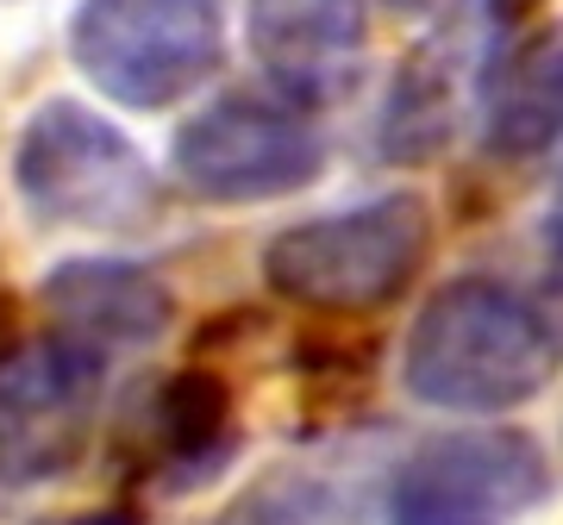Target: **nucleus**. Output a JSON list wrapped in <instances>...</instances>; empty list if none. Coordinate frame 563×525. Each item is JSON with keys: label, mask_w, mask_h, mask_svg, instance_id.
<instances>
[{"label": "nucleus", "mask_w": 563, "mask_h": 525, "mask_svg": "<svg viewBox=\"0 0 563 525\" xmlns=\"http://www.w3.org/2000/svg\"><path fill=\"white\" fill-rule=\"evenodd\" d=\"M558 369V325L532 294L495 276L432 288L401 344V388L432 413H514L539 401Z\"/></svg>", "instance_id": "obj_1"}, {"label": "nucleus", "mask_w": 563, "mask_h": 525, "mask_svg": "<svg viewBox=\"0 0 563 525\" xmlns=\"http://www.w3.org/2000/svg\"><path fill=\"white\" fill-rule=\"evenodd\" d=\"M25 220L76 238H144L163 225V176L139 138L76 94H44L13 138Z\"/></svg>", "instance_id": "obj_2"}, {"label": "nucleus", "mask_w": 563, "mask_h": 525, "mask_svg": "<svg viewBox=\"0 0 563 525\" xmlns=\"http://www.w3.org/2000/svg\"><path fill=\"white\" fill-rule=\"evenodd\" d=\"M432 238H439L432 206L413 188H395L376 201L282 225L263 244L257 269L269 294L307 306V313H376L420 282Z\"/></svg>", "instance_id": "obj_3"}, {"label": "nucleus", "mask_w": 563, "mask_h": 525, "mask_svg": "<svg viewBox=\"0 0 563 525\" xmlns=\"http://www.w3.org/2000/svg\"><path fill=\"white\" fill-rule=\"evenodd\" d=\"M69 63L101 101L169 113L220 76L225 20L213 0H81L69 13Z\"/></svg>", "instance_id": "obj_4"}, {"label": "nucleus", "mask_w": 563, "mask_h": 525, "mask_svg": "<svg viewBox=\"0 0 563 525\" xmlns=\"http://www.w3.org/2000/svg\"><path fill=\"white\" fill-rule=\"evenodd\" d=\"M176 182L207 206H263L288 201L325 176V138L282 94H213L169 138Z\"/></svg>", "instance_id": "obj_5"}, {"label": "nucleus", "mask_w": 563, "mask_h": 525, "mask_svg": "<svg viewBox=\"0 0 563 525\" xmlns=\"http://www.w3.org/2000/svg\"><path fill=\"white\" fill-rule=\"evenodd\" d=\"M551 501V457L520 425H463L413 445L388 476V525H520Z\"/></svg>", "instance_id": "obj_6"}, {"label": "nucleus", "mask_w": 563, "mask_h": 525, "mask_svg": "<svg viewBox=\"0 0 563 525\" xmlns=\"http://www.w3.org/2000/svg\"><path fill=\"white\" fill-rule=\"evenodd\" d=\"M107 394V350L88 338H32L0 357V482L38 488L81 463Z\"/></svg>", "instance_id": "obj_7"}, {"label": "nucleus", "mask_w": 563, "mask_h": 525, "mask_svg": "<svg viewBox=\"0 0 563 525\" xmlns=\"http://www.w3.org/2000/svg\"><path fill=\"white\" fill-rule=\"evenodd\" d=\"M244 38L282 101L325 107L363 69L369 7L363 0H244Z\"/></svg>", "instance_id": "obj_8"}, {"label": "nucleus", "mask_w": 563, "mask_h": 525, "mask_svg": "<svg viewBox=\"0 0 563 525\" xmlns=\"http://www.w3.org/2000/svg\"><path fill=\"white\" fill-rule=\"evenodd\" d=\"M488 20H495L488 7L457 13V25L439 32L432 44H420L413 63L395 76L383 125H376L388 163L439 157L444 144H451V132H457V120H463V101H483L488 76H495V63H488V32H495V25Z\"/></svg>", "instance_id": "obj_9"}, {"label": "nucleus", "mask_w": 563, "mask_h": 525, "mask_svg": "<svg viewBox=\"0 0 563 525\" xmlns=\"http://www.w3.org/2000/svg\"><path fill=\"white\" fill-rule=\"evenodd\" d=\"M38 301L57 320V332L101 344V350H139V344H157L176 325V294H169V282L151 276L144 262H125V257L51 262L44 282H38Z\"/></svg>", "instance_id": "obj_10"}, {"label": "nucleus", "mask_w": 563, "mask_h": 525, "mask_svg": "<svg viewBox=\"0 0 563 525\" xmlns=\"http://www.w3.org/2000/svg\"><path fill=\"white\" fill-rule=\"evenodd\" d=\"M144 445L169 494L213 482L239 457V406L213 369H176L144 401Z\"/></svg>", "instance_id": "obj_11"}, {"label": "nucleus", "mask_w": 563, "mask_h": 525, "mask_svg": "<svg viewBox=\"0 0 563 525\" xmlns=\"http://www.w3.org/2000/svg\"><path fill=\"white\" fill-rule=\"evenodd\" d=\"M483 132L495 157H544L563 144V25L514 44L483 88Z\"/></svg>", "instance_id": "obj_12"}, {"label": "nucleus", "mask_w": 563, "mask_h": 525, "mask_svg": "<svg viewBox=\"0 0 563 525\" xmlns=\"http://www.w3.org/2000/svg\"><path fill=\"white\" fill-rule=\"evenodd\" d=\"M213 525H357V494L320 469H269L213 513Z\"/></svg>", "instance_id": "obj_13"}, {"label": "nucleus", "mask_w": 563, "mask_h": 525, "mask_svg": "<svg viewBox=\"0 0 563 525\" xmlns=\"http://www.w3.org/2000/svg\"><path fill=\"white\" fill-rule=\"evenodd\" d=\"M38 525H139L132 513H69V520H38Z\"/></svg>", "instance_id": "obj_14"}, {"label": "nucleus", "mask_w": 563, "mask_h": 525, "mask_svg": "<svg viewBox=\"0 0 563 525\" xmlns=\"http://www.w3.org/2000/svg\"><path fill=\"white\" fill-rule=\"evenodd\" d=\"M388 7H395V13H407V20H420V13H444L451 0H388Z\"/></svg>", "instance_id": "obj_15"}, {"label": "nucleus", "mask_w": 563, "mask_h": 525, "mask_svg": "<svg viewBox=\"0 0 563 525\" xmlns=\"http://www.w3.org/2000/svg\"><path fill=\"white\" fill-rule=\"evenodd\" d=\"M551 238H558V250H563V182H558V201H551Z\"/></svg>", "instance_id": "obj_16"}]
</instances>
